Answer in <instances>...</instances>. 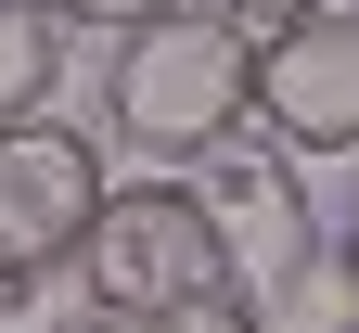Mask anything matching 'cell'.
Instances as JSON below:
<instances>
[{"label": "cell", "mask_w": 359, "mask_h": 333, "mask_svg": "<svg viewBox=\"0 0 359 333\" xmlns=\"http://www.w3.org/2000/svg\"><path fill=\"white\" fill-rule=\"evenodd\" d=\"M244 116H257V26H231L218 0H180V13L128 26L103 52V128L128 154L193 167L205 141H231Z\"/></svg>", "instance_id": "cell-1"}, {"label": "cell", "mask_w": 359, "mask_h": 333, "mask_svg": "<svg viewBox=\"0 0 359 333\" xmlns=\"http://www.w3.org/2000/svg\"><path fill=\"white\" fill-rule=\"evenodd\" d=\"M180 179H193V205H205V231H218V282H231V308L269 333V308L334 257V231L308 218L295 154H283V141H257V128H231V141H205Z\"/></svg>", "instance_id": "cell-2"}, {"label": "cell", "mask_w": 359, "mask_h": 333, "mask_svg": "<svg viewBox=\"0 0 359 333\" xmlns=\"http://www.w3.org/2000/svg\"><path fill=\"white\" fill-rule=\"evenodd\" d=\"M77 282H90V308L128 320V333H154V320H180V308L231 295L193 179H116L103 218H90V244H77Z\"/></svg>", "instance_id": "cell-3"}, {"label": "cell", "mask_w": 359, "mask_h": 333, "mask_svg": "<svg viewBox=\"0 0 359 333\" xmlns=\"http://www.w3.org/2000/svg\"><path fill=\"white\" fill-rule=\"evenodd\" d=\"M103 193L116 179H103V141L90 128H52V116L0 128V308H26L52 269H77Z\"/></svg>", "instance_id": "cell-4"}, {"label": "cell", "mask_w": 359, "mask_h": 333, "mask_svg": "<svg viewBox=\"0 0 359 333\" xmlns=\"http://www.w3.org/2000/svg\"><path fill=\"white\" fill-rule=\"evenodd\" d=\"M257 141H283V154H308V167L359 154V13L346 0L257 39Z\"/></svg>", "instance_id": "cell-5"}, {"label": "cell", "mask_w": 359, "mask_h": 333, "mask_svg": "<svg viewBox=\"0 0 359 333\" xmlns=\"http://www.w3.org/2000/svg\"><path fill=\"white\" fill-rule=\"evenodd\" d=\"M65 0H0V128H26V116H52V90H65Z\"/></svg>", "instance_id": "cell-6"}, {"label": "cell", "mask_w": 359, "mask_h": 333, "mask_svg": "<svg viewBox=\"0 0 359 333\" xmlns=\"http://www.w3.org/2000/svg\"><path fill=\"white\" fill-rule=\"evenodd\" d=\"M154 13H180V0H65V26H116V39L154 26Z\"/></svg>", "instance_id": "cell-7"}, {"label": "cell", "mask_w": 359, "mask_h": 333, "mask_svg": "<svg viewBox=\"0 0 359 333\" xmlns=\"http://www.w3.org/2000/svg\"><path fill=\"white\" fill-rule=\"evenodd\" d=\"M218 13H231V26H257V39H269V26H308V13H334V0H218Z\"/></svg>", "instance_id": "cell-8"}, {"label": "cell", "mask_w": 359, "mask_h": 333, "mask_svg": "<svg viewBox=\"0 0 359 333\" xmlns=\"http://www.w3.org/2000/svg\"><path fill=\"white\" fill-rule=\"evenodd\" d=\"M154 333H257V320H244L231 295H205V308H180V320H154Z\"/></svg>", "instance_id": "cell-9"}, {"label": "cell", "mask_w": 359, "mask_h": 333, "mask_svg": "<svg viewBox=\"0 0 359 333\" xmlns=\"http://www.w3.org/2000/svg\"><path fill=\"white\" fill-rule=\"evenodd\" d=\"M334 257L359 269V179H346V218H334Z\"/></svg>", "instance_id": "cell-10"}, {"label": "cell", "mask_w": 359, "mask_h": 333, "mask_svg": "<svg viewBox=\"0 0 359 333\" xmlns=\"http://www.w3.org/2000/svg\"><path fill=\"white\" fill-rule=\"evenodd\" d=\"M39 333H128V320H103V308H77V320H39Z\"/></svg>", "instance_id": "cell-11"}]
</instances>
